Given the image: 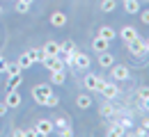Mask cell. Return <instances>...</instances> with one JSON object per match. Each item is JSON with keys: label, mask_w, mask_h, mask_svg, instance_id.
Listing matches in <instances>:
<instances>
[{"label": "cell", "mask_w": 149, "mask_h": 137, "mask_svg": "<svg viewBox=\"0 0 149 137\" xmlns=\"http://www.w3.org/2000/svg\"><path fill=\"white\" fill-rule=\"evenodd\" d=\"M39 57H41V48H32V50H25V53L19 57L16 64H19L21 69H30L32 64H37V62H39Z\"/></svg>", "instance_id": "1"}, {"label": "cell", "mask_w": 149, "mask_h": 137, "mask_svg": "<svg viewBox=\"0 0 149 137\" xmlns=\"http://www.w3.org/2000/svg\"><path fill=\"white\" fill-rule=\"evenodd\" d=\"M30 94H32V98L37 101V105H44L46 98L53 94V85H51V82H48V85H35Z\"/></svg>", "instance_id": "2"}, {"label": "cell", "mask_w": 149, "mask_h": 137, "mask_svg": "<svg viewBox=\"0 0 149 137\" xmlns=\"http://www.w3.org/2000/svg\"><path fill=\"white\" fill-rule=\"evenodd\" d=\"M39 62H41L48 71H60V69H64V64H62V57H60V55H46L44 50H41Z\"/></svg>", "instance_id": "3"}, {"label": "cell", "mask_w": 149, "mask_h": 137, "mask_svg": "<svg viewBox=\"0 0 149 137\" xmlns=\"http://www.w3.org/2000/svg\"><path fill=\"white\" fill-rule=\"evenodd\" d=\"M99 94H103V98H106V101H112V98L119 96V87H117L115 82L103 80V82H101V87H99Z\"/></svg>", "instance_id": "4"}, {"label": "cell", "mask_w": 149, "mask_h": 137, "mask_svg": "<svg viewBox=\"0 0 149 137\" xmlns=\"http://www.w3.org/2000/svg\"><path fill=\"white\" fill-rule=\"evenodd\" d=\"M129 76H131L129 66H124V64H112V66H110V78L115 80V82L129 80Z\"/></svg>", "instance_id": "5"}, {"label": "cell", "mask_w": 149, "mask_h": 137, "mask_svg": "<svg viewBox=\"0 0 149 137\" xmlns=\"http://www.w3.org/2000/svg\"><path fill=\"white\" fill-rule=\"evenodd\" d=\"M53 126H55V130H60L62 137H71L74 135V128L69 126V119L67 117H55L53 119Z\"/></svg>", "instance_id": "6"}, {"label": "cell", "mask_w": 149, "mask_h": 137, "mask_svg": "<svg viewBox=\"0 0 149 137\" xmlns=\"http://www.w3.org/2000/svg\"><path fill=\"white\" fill-rule=\"evenodd\" d=\"M35 130H37V135L48 137L53 130H55V126H53V121H51V119H39L37 126H35Z\"/></svg>", "instance_id": "7"}, {"label": "cell", "mask_w": 149, "mask_h": 137, "mask_svg": "<svg viewBox=\"0 0 149 137\" xmlns=\"http://www.w3.org/2000/svg\"><path fill=\"white\" fill-rule=\"evenodd\" d=\"M90 64H92L90 55L76 50V57H74V69H76V71H85V69H90Z\"/></svg>", "instance_id": "8"}, {"label": "cell", "mask_w": 149, "mask_h": 137, "mask_svg": "<svg viewBox=\"0 0 149 137\" xmlns=\"http://www.w3.org/2000/svg\"><path fill=\"white\" fill-rule=\"evenodd\" d=\"M106 78H101V76H94V73H87L85 80H83V85H85V89H90V92H99V87H101V82Z\"/></svg>", "instance_id": "9"}, {"label": "cell", "mask_w": 149, "mask_h": 137, "mask_svg": "<svg viewBox=\"0 0 149 137\" xmlns=\"http://www.w3.org/2000/svg\"><path fill=\"white\" fill-rule=\"evenodd\" d=\"M131 50V55H135V57H140V55H145L147 53V48H145V39H140V37H135V39L131 41V43H126Z\"/></svg>", "instance_id": "10"}, {"label": "cell", "mask_w": 149, "mask_h": 137, "mask_svg": "<svg viewBox=\"0 0 149 137\" xmlns=\"http://www.w3.org/2000/svg\"><path fill=\"white\" fill-rule=\"evenodd\" d=\"M117 34L122 37V41H124V43H131V41L138 37V30H135L133 25H124V28H122V30H119Z\"/></svg>", "instance_id": "11"}, {"label": "cell", "mask_w": 149, "mask_h": 137, "mask_svg": "<svg viewBox=\"0 0 149 137\" xmlns=\"http://www.w3.org/2000/svg\"><path fill=\"white\" fill-rule=\"evenodd\" d=\"M5 103H7V107H19V105H21L19 89H9V92H7V96H5Z\"/></svg>", "instance_id": "12"}, {"label": "cell", "mask_w": 149, "mask_h": 137, "mask_svg": "<svg viewBox=\"0 0 149 137\" xmlns=\"http://www.w3.org/2000/svg\"><path fill=\"white\" fill-rule=\"evenodd\" d=\"M64 82H67V71H64V69H60V71H51V85L60 87V85H64Z\"/></svg>", "instance_id": "13"}, {"label": "cell", "mask_w": 149, "mask_h": 137, "mask_svg": "<svg viewBox=\"0 0 149 137\" xmlns=\"http://www.w3.org/2000/svg\"><path fill=\"white\" fill-rule=\"evenodd\" d=\"M48 21H51L53 28H64V25H67V14H62V12H53Z\"/></svg>", "instance_id": "14"}, {"label": "cell", "mask_w": 149, "mask_h": 137, "mask_svg": "<svg viewBox=\"0 0 149 137\" xmlns=\"http://www.w3.org/2000/svg\"><path fill=\"white\" fill-rule=\"evenodd\" d=\"M92 48L96 50V53H103V50L110 48V41L103 39V37H94V39H92Z\"/></svg>", "instance_id": "15"}, {"label": "cell", "mask_w": 149, "mask_h": 137, "mask_svg": "<svg viewBox=\"0 0 149 137\" xmlns=\"http://www.w3.org/2000/svg\"><path fill=\"white\" fill-rule=\"evenodd\" d=\"M99 114H101L103 119H115V114H117V110H115V107L110 105V101H106V103H103V105L99 107Z\"/></svg>", "instance_id": "16"}, {"label": "cell", "mask_w": 149, "mask_h": 137, "mask_svg": "<svg viewBox=\"0 0 149 137\" xmlns=\"http://www.w3.org/2000/svg\"><path fill=\"white\" fill-rule=\"evenodd\" d=\"M99 64H101L103 69H110L112 64H115V57H112V53H108V50L99 53Z\"/></svg>", "instance_id": "17"}, {"label": "cell", "mask_w": 149, "mask_h": 137, "mask_svg": "<svg viewBox=\"0 0 149 137\" xmlns=\"http://www.w3.org/2000/svg\"><path fill=\"white\" fill-rule=\"evenodd\" d=\"M108 135H112V137H124L126 135V130L115 121V119H110V128H108Z\"/></svg>", "instance_id": "18"}, {"label": "cell", "mask_w": 149, "mask_h": 137, "mask_svg": "<svg viewBox=\"0 0 149 137\" xmlns=\"http://www.w3.org/2000/svg\"><path fill=\"white\" fill-rule=\"evenodd\" d=\"M41 50H44L46 55H60V50H62V48H60V43H57V41H46Z\"/></svg>", "instance_id": "19"}, {"label": "cell", "mask_w": 149, "mask_h": 137, "mask_svg": "<svg viewBox=\"0 0 149 137\" xmlns=\"http://www.w3.org/2000/svg\"><path fill=\"white\" fill-rule=\"evenodd\" d=\"M99 37H103V39L112 41V39H115V37H117V32L112 30L110 25H101V28H99Z\"/></svg>", "instance_id": "20"}, {"label": "cell", "mask_w": 149, "mask_h": 137, "mask_svg": "<svg viewBox=\"0 0 149 137\" xmlns=\"http://www.w3.org/2000/svg\"><path fill=\"white\" fill-rule=\"evenodd\" d=\"M76 105H78L80 110H87V107H92V98L87 96V94H80V96L76 98Z\"/></svg>", "instance_id": "21"}, {"label": "cell", "mask_w": 149, "mask_h": 137, "mask_svg": "<svg viewBox=\"0 0 149 137\" xmlns=\"http://www.w3.org/2000/svg\"><path fill=\"white\" fill-rule=\"evenodd\" d=\"M124 9H126V14H138L140 12V2L138 0H124Z\"/></svg>", "instance_id": "22"}, {"label": "cell", "mask_w": 149, "mask_h": 137, "mask_svg": "<svg viewBox=\"0 0 149 137\" xmlns=\"http://www.w3.org/2000/svg\"><path fill=\"white\" fill-rule=\"evenodd\" d=\"M101 12H106V14H110V12H115V7H117V0H101Z\"/></svg>", "instance_id": "23"}, {"label": "cell", "mask_w": 149, "mask_h": 137, "mask_svg": "<svg viewBox=\"0 0 149 137\" xmlns=\"http://www.w3.org/2000/svg\"><path fill=\"white\" fill-rule=\"evenodd\" d=\"M60 48H62L60 53H76V43H74V41H71V39L62 41V43H60Z\"/></svg>", "instance_id": "24"}, {"label": "cell", "mask_w": 149, "mask_h": 137, "mask_svg": "<svg viewBox=\"0 0 149 137\" xmlns=\"http://www.w3.org/2000/svg\"><path fill=\"white\" fill-rule=\"evenodd\" d=\"M117 123H119V126H122V128H124V130H126V133H129L131 128H133V119H131V114H129V117H126V114H124V117L119 119V121H117Z\"/></svg>", "instance_id": "25"}, {"label": "cell", "mask_w": 149, "mask_h": 137, "mask_svg": "<svg viewBox=\"0 0 149 137\" xmlns=\"http://www.w3.org/2000/svg\"><path fill=\"white\" fill-rule=\"evenodd\" d=\"M21 82H23V78H21V73H16V76H9V82H7V87L9 89H16Z\"/></svg>", "instance_id": "26"}, {"label": "cell", "mask_w": 149, "mask_h": 137, "mask_svg": "<svg viewBox=\"0 0 149 137\" xmlns=\"http://www.w3.org/2000/svg\"><path fill=\"white\" fill-rule=\"evenodd\" d=\"M16 12H19V14H28V12H30V2H25V0H16Z\"/></svg>", "instance_id": "27"}, {"label": "cell", "mask_w": 149, "mask_h": 137, "mask_svg": "<svg viewBox=\"0 0 149 137\" xmlns=\"http://www.w3.org/2000/svg\"><path fill=\"white\" fill-rule=\"evenodd\" d=\"M57 103H60V98H57V94H55V92H53L51 96L46 98V103H44V107H55Z\"/></svg>", "instance_id": "28"}, {"label": "cell", "mask_w": 149, "mask_h": 137, "mask_svg": "<svg viewBox=\"0 0 149 137\" xmlns=\"http://www.w3.org/2000/svg\"><path fill=\"white\" fill-rule=\"evenodd\" d=\"M5 73H7V76H16V73H21V66L19 64H7Z\"/></svg>", "instance_id": "29"}, {"label": "cell", "mask_w": 149, "mask_h": 137, "mask_svg": "<svg viewBox=\"0 0 149 137\" xmlns=\"http://www.w3.org/2000/svg\"><path fill=\"white\" fill-rule=\"evenodd\" d=\"M138 98L142 101V98H149V87H140L138 89Z\"/></svg>", "instance_id": "30"}, {"label": "cell", "mask_w": 149, "mask_h": 137, "mask_svg": "<svg viewBox=\"0 0 149 137\" xmlns=\"http://www.w3.org/2000/svg\"><path fill=\"white\" fill-rule=\"evenodd\" d=\"M140 14V21L145 23V25H149V9H145V12H138Z\"/></svg>", "instance_id": "31"}, {"label": "cell", "mask_w": 149, "mask_h": 137, "mask_svg": "<svg viewBox=\"0 0 149 137\" xmlns=\"http://www.w3.org/2000/svg\"><path fill=\"white\" fill-rule=\"evenodd\" d=\"M140 107H142L145 112H149V98H142V101H140Z\"/></svg>", "instance_id": "32"}, {"label": "cell", "mask_w": 149, "mask_h": 137, "mask_svg": "<svg viewBox=\"0 0 149 137\" xmlns=\"http://www.w3.org/2000/svg\"><path fill=\"white\" fill-rule=\"evenodd\" d=\"M7 110H9V107H7V103L2 101V103H0V117H5V114H7Z\"/></svg>", "instance_id": "33"}, {"label": "cell", "mask_w": 149, "mask_h": 137, "mask_svg": "<svg viewBox=\"0 0 149 137\" xmlns=\"http://www.w3.org/2000/svg\"><path fill=\"white\" fill-rule=\"evenodd\" d=\"M5 69H7V59L0 57V73H5Z\"/></svg>", "instance_id": "34"}, {"label": "cell", "mask_w": 149, "mask_h": 137, "mask_svg": "<svg viewBox=\"0 0 149 137\" xmlns=\"http://www.w3.org/2000/svg\"><path fill=\"white\" fill-rule=\"evenodd\" d=\"M14 135H16V137H23V135H28V130H23V128H16V130H14Z\"/></svg>", "instance_id": "35"}, {"label": "cell", "mask_w": 149, "mask_h": 137, "mask_svg": "<svg viewBox=\"0 0 149 137\" xmlns=\"http://www.w3.org/2000/svg\"><path fill=\"white\" fill-rule=\"evenodd\" d=\"M135 135H140V137H145V135H147V130H145V128H138V130H135Z\"/></svg>", "instance_id": "36"}, {"label": "cell", "mask_w": 149, "mask_h": 137, "mask_svg": "<svg viewBox=\"0 0 149 137\" xmlns=\"http://www.w3.org/2000/svg\"><path fill=\"white\" fill-rule=\"evenodd\" d=\"M142 128L147 130V135H149V119H145V121H142Z\"/></svg>", "instance_id": "37"}, {"label": "cell", "mask_w": 149, "mask_h": 137, "mask_svg": "<svg viewBox=\"0 0 149 137\" xmlns=\"http://www.w3.org/2000/svg\"><path fill=\"white\" fill-rule=\"evenodd\" d=\"M145 48H147V53H149V39H147V41H145Z\"/></svg>", "instance_id": "38"}, {"label": "cell", "mask_w": 149, "mask_h": 137, "mask_svg": "<svg viewBox=\"0 0 149 137\" xmlns=\"http://www.w3.org/2000/svg\"><path fill=\"white\" fill-rule=\"evenodd\" d=\"M0 14H2V7H0Z\"/></svg>", "instance_id": "39"}, {"label": "cell", "mask_w": 149, "mask_h": 137, "mask_svg": "<svg viewBox=\"0 0 149 137\" xmlns=\"http://www.w3.org/2000/svg\"><path fill=\"white\" fill-rule=\"evenodd\" d=\"M122 2H124V0H122Z\"/></svg>", "instance_id": "40"}, {"label": "cell", "mask_w": 149, "mask_h": 137, "mask_svg": "<svg viewBox=\"0 0 149 137\" xmlns=\"http://www.w3.org/2000/svg\"><path fill=\"white\" fill-rule=\"evenodd\" d=\"M14 2H16V0H14Z\"/></svg>", "instance_id": "41"}, {"label": "cell", "mask_w": 149, "mask_h": 137, "mask_svg": "<svg viewBox=\"0 0 149 137\" xmlns=\"http://www.w3.org/2000/svg\"><path fill=\"white\" fill-rule=\"evenodd\" d=\"M147 2H149V0H147Z\"/></svg>", "instance_id": "42"}]
</instances>
